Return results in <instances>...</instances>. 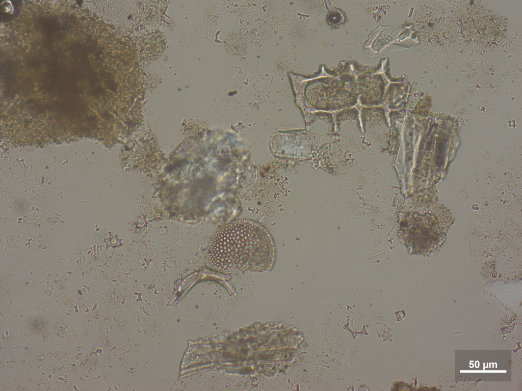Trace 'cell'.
I'll return each instance as SVG.
<instances>
[{
	"label": "cell",
	"instance_id": "6da1fadb",
	"mask_svg": "<svg viewBox=\"0 0 522 391\" xmlns=\"http://www.w3.org/2000/svg\"><path fill=\"white\" fill-rule=\"evenodd\" d=\"M275 256L270 233L248 219H238L220 228L212 236L207 253L210 264L224 270H269Z\"/></svg>",
	"mask_w": 522,
	"mask_h": 391
},
{
	"label": "cell",
	"instance_id": "7a4b0ae2",
	"mask_svg": "<svg viewBox=\"0 0 522 391\" xmlns=\"http://www.w3.org/2000/svg\"><path fill=\"white\" fill-rule=\"evenodd\" d=\"M414 222L412 232L415 244L424 254L434 251L445 241L453 217L449 212L431 211L417 216Z\"/></svg>",
	"mask_w": 522,
	"mask_h": 391
}]
</instances>
